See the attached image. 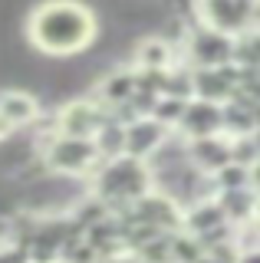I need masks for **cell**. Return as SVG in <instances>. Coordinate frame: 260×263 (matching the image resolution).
I'll return each instance as SVG.
<instances>
[{
	"mask_svg": "<svg viewBox=\"0 0 260 263\" xmlns=\"http://www.w3.org/2000/svg\"><path fill=\"white\" fill-rule=\"evenodd\" d=\"M30 40L40 53L69 56L92 40V13L69 0H46L30 16Z\"/></svg>",
	"mask_w": 260,
	"mask_h": 263,
	"instance_id": "cell-1",
	"label": "cell"
},
{
	"mask_svg": "<svg viewBox=\"0 0 260 263\" xmlns=\"http://www.w3.org/2000/svg\"><path fill=\"white\" fill-rule=\"evenodd\" d=\"M148 184V175L135 158H119L109 168H102L99 175V194L112 197V201H128V197H139Z\"/></svg>",
	"mask_w": 260,
	"mask_h": 263,
	"instance_id": "cell-2",
	"label": "cell"
},
{
	"mask_svg": "<svg viewBox=\"0 0 260 263\" xmlns=\"http://www.w3.org/2000/svg\"><path fill=\"white\" fill-rule=\"evenodd\" d=\"M96 152H99V145L89 142V138H76V135H66L60 138V142L50 145V152H46V164L56 171H83L92 164Z\"/></svg>",
	"mask_w": 260,
	"mask_h": 263,
	"instance_id": "cell-3",
	"label": "cell"
},
{
	"mask_svg": "<svg viewBox=\"0 0 260 263\" xmlns=\"http://www.w3.org/2000/svg\"><path fill=\"white\" fill-rule=\"evenodd\" d=\"M254 0H205V16L214 30H244V23L250 20Z\"/></svg>",
	"mask_w": 260,
	"mask_h": 263,
	"instance_id": "cell-4",
	"label": "cell"
},
{
	"mask_svg": "<svg viewBox=\"0 0 260 263\" xmlns=\"http://www.w3.org/2000/svg\"><path fill=\"white\" fill-rule=\"evenodd\" d=\"M191 53H194V60H198L201 66H221L231 60V40H227V33L224 30H201L198 36L191 40Z\"/></svg>",
	"mask_w": 260,
	"mask_h": 263,
	"instance_id": "cell-5",
	"label": "cell"
},
{
	"mask_svg": "<svg viewBox=\"0 0 260 263\" xmlns=\"http://www.w3.org/2000/svg\"><path fill=\"white\" fill-rule=\"evenodd\" d=\"M102 125V112L96 109V105H69L66 112H63V132L66 135H76V138H89L96 128Z\"/></svg>",
	"mask_w": 260,
	"mask_h": 263,
	"instance_id": "cell-6",
	"label": "cell"
},
{
	"mask_svg": "<svg viewBox=\"0 0 260 263\" xmlns=\"http://www.w3.org/2000/svg\"><path fill=\"white\" fill-rule=\"evenodd\" d=\"M181 122H184V128H188L194 138H208L211 132L221 125V112H217V105H211L205 99V102H191L188 109H184Z\"/></svg>",
	"mask_w": 260,
	"mask_h": 263,
	"instance_id": "cell-7",
	"label": "cell"
},
{
	"mask_svg": "<svg viewBox=\"0 0 260 263\" xmlns=\"http://www.w3.org/2000/svg\"><path fill=\"white\" fill-rule=\"evenodd\" d=\"M161 138H165V132H161L158 122H135V125L128 128L125 152L132 155V158H139V155H148L152 148L161 145Z\"/></svg>",
	"mask_w": 260,
	"mask_h": 263,
	"instance_id": "cell-8",
	"label": "cell"
},
{
	"mask_svg": "<svg viewBox=\"0 0 260 263\" xmlns=\"http://www.w3.org/2000/svg\"><path fill=\"white\" fill-rule=\"evenodd\" d=\"M33 112H36V105H33V99H30V96H23V92H7V96H0V115H4L10 125L33 119Z\"/></svg>",
	"mask_w": 260,
	"mask_h": 263,
	"instance_id": "cell-9",
	"label": "cell"
},
{
	"mask_svg": "<svg viewBox=\"0 0 260 263\" xmlns=\"http://www.w3.org/2000/svg\"><path fill=\"white\" fill-rule=\"evenodd\" d=\"M198 92L205 96V99H224V96H231V89H234V79H231V72H221L214 66V69H205L198 76Z\"/></svg>",
	"mask_w": 260,
	"mask_h": 263,
	"instance_id": "cell-10",
	"label": "cell"
},
{
	"mask_svg": "<svg viewBox=\"0 0 260 263\" xmlns=\"http://www.w3.org/2000/svg\"><path fill=\"white\" fill-rule=\"evenodd\" d=\"M194 155H198V161L205 164V168H227L231 164V152H227V145H221V142H214V138H198L194 142Z\"/></svg>",
	"mask_w": 260,
	"mask_h": 263,
	"instance_id": "cell-11",
	"label": "cell"
},
{
	"mask_svg": "<svg viewBox=\"0 0 260 263\" xmlns=\"http://www.w3.org/2000/svg\"><path fill=\"white\" fill-rule=\"evenodd\" d=\"M221 217H224V211L217 208V204H205V208H198L188 217V227L201 230V234H214V227L221 224Z\"/></svg>",
	"mask_w": 260,
	"mask_h": 263,
	"instance_id": "cell-12",
	"label": "cell"
},
{
	"mask_svg": "<svg viewBox=\"0 0 260 263\" xmlns=\"http://www.w3.org/2000/svg\"><path fill=\"white\" fill-rule=\"evenodd\" d=\"M125 142H128V132H122L119 125H105L99 132V142H96V145H99L102 155H109V158H112V155L125 152Z\"/></svg>",
	"mask_w": 260,
	"mask_h": 263,
	"instance_id": "cell-13",
	"label": "cell"
},
{
	"mask_svg": "<svg viewBox=\"0 0 260 263\" xmlns=\"http://www.w3.org/2000/svg\"><path fill=\"white\" fill-rule=\"evenodd\" d=\"M135 76H112V82H105V96L112 102H125L128 96H135Z\"/></svg>",
	"mask_w": 260,
	"mask_h": 263,
	"instance_id": "cell-14",
	"label": "cell"
},
{
	"mask_svg": "<svg viewBox=\"0 0 260 263\" xmlns=\"http://www.w3.org/2000/svg\"><path fill=\"white\" fill-rule=\"evenodd\" d=\"M165 56H168V46L161 43V40H152V43H145L142 46V66H148V69H155V66L165 63Z\"/></svg>",
	"mask_w": 260,
	"mask_h": 263,
	"instance_id": "cell-15",
	"label": "cell"
},
{
	"mask_svg": "<svg viewBox=\"0 0 260 263\" xmlns=\"http://www.w3.org/2000/svg\"><path fill=\"white\" fill-rule=\"evenodd\" d=\"M221 181L227 191H237V187H244V181H247V171H237V164H227V168H221Z\"/></svg>",
	"mask_w": 260,
	"mask_h": 263,
	"instance_id": "cell-16",
	"label": "cell"
},
{
	"mask_svg": "<svg viewBox=\"0 0 260 263\" xmlns=\"http://www.w3.org/2000/svg\"><path fill=\"white\" fill-rule=\"evenodd\" d=\"M184 109H188V105L181 102V99H165V102L158 105V119H184Z\"/></svg>",
	"mask_w": 260,
	"mask_h": 263,
	"instance_id": "cell-17",
	"label": "cell"
},
{
	"mask_svg": "<svg viewBox=\"0 0 260 263\" xmlns=\"http://www.w3.org/2000/svg\"><path fill=\"white\" fill-rule=\"evenodd\" d=\"M237 56L244 63H250V66H260V40H250V43H244L237 49Z\"/></svg>",
	"mask_w": 260,
	"mask_h": 263,
	"instance_id": "cell-18",
	"label": "cell"
},
{
	"mask_svg": "<svg viewBox=\"0 0 260 263\" xmlns=\"http://www.w3.org/2000/svg\"><path fill=\"white\" fill-rule=\"evenodd\" d=\"M227 208H240V217H244V214H250L247 208H250V194H237V191H231V194H227Z\"/></svg>",
	"mask_w": 260,
	"mask_h": 263,
	"instance_id": "cell-19",
	"label": "cell"
},
{
	"mask_svg": "<svg viewBox=\"0 0 260 263\" xmlns=\"http://www.w3.org/2000/svg\"><path fill=\"white\" fill-rule=\"evenodd\" d=\"M234 155H237V158H234V161L240 164V161H244V158H240V148H237V152H234ZM244 155H247V161H254V158H250V155H257V148H254V145L247 142V145H244Z\"/></svg>",
	"mask_w": 260,
	"mask_h": 263,
	"instance_id": "cell-20",
	"label": "cell"
},
{
	"mask_svg": "<svg viewBox=\"0 0 260 263\" xmlns=\"http://www.w3.org/2000/svg\"><path fill=\"white\" fill-rule=\"evenodd\" d=\"M237 263H260V250H254V253H247V257H240Z\"/></svg>",
	"mask_w": 260,
	"mask_h": 263,
	"instance_id": "cell-21",
	"label": "cell"
},
{
	"mask_svg": "<svg viewBox=\"0 0 260 263\" xmlns=\"http://www.w3.org/2000/svg\"><path fill=\"white\" fill-rule=\"evenodd\" d=\"M7 128H10V122H7L4 115H0V135H7Z\"/></svg>",
	"mask_w": 260,
	"mask_h": 263,
	"instance_id": "cell-22",
	"label": "cell"
}]
</instances>
